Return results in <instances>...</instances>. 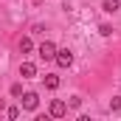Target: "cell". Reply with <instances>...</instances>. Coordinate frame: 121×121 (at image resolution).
Wrapping results in <instances>:
<instances>
[{"label": "cell", "instance_id": "cell-1", "mask_svg": "<svg viewBox=\"0 0 121 121\" xmlns=\"http://www.w3.org/2000/svg\"><path fill=\"white\" fill-rule=\"evenodd\" d=\"M54 59H56L59 68H70V65H73V54H70L68 48H56V56H54Z\"/></svg>", "mask_w": 121, "mask_h": 121}, {"label": "cell", "instance_id": "cell-2", "mask_svg": "<svg viewBox=\"0 0 121 121\" xmlns=\"http://www.w3.org/2000/svg\"><path fill=\"white\" fill-rule=\"evenodd\" d=\"M54 56H56V45H54V42H51V39H45V42H42V45H39V59H54Z\"/></svg>", "mask_w": 121, "mask_h": 121}, {"label": "cell", "instance_id": "cell-3", "mask_svg": "<svg viewBox=\"0 0 121 121\" xmlns=\"http://www.w3.org/2000/svg\"><path fill=\"white\" fill-rule=\"evenodd\" d=\"M65 113H68V104H65L62 99H54V101H51V116H54V118H62Z\"/></svg>", "mask_w": 121, "mask_h": 121}, {"label": "cell", "instance_id": "cell-4", "mask_svg": "<svg viewBox=\"0 0 121 121\" xmlns=\"http://www.w3.org/2000/svg\"><path fill=\"white\" fill-rule=\"evenodd\" d=\"M23 107L26 110H37L39 107V96L37 93H23Z\"/></svg>", "mask_w": 121, "mask_h": 121}, {"label": "cell", "instance_id": "cell-5", "mask_svg": "<svg viewBox=\"0 0 121 121\" xmlns=\"http://www.w3.org/2000/svg\"><path fill=\"white\" fill-rule=\"evenodd\" d=\"M20 76H23V79H34V76H37V65H34V62H23V65H20Z\"/></svg>", "mask_w": 121, "mask_h": 121}, {"label": "cell", "instance_id": "cell-6", "mask_svg": "<svg viewBox=\"0 0 121 121\" xmlns=\"http://www.w3.org/2000/svg\"><path fill=\"white\" fill-rule=\"evenodd\" d=\"M45 87H48V90H56V87H59V76L45 73Z\"/></svg>", "mask_w": 121, "mask_h": 121}, {"label": "cell", "instance_id": "cell-7", "mask_svg": "<svg viewBox=\"0 0 121 121\" xmlns=\"http://www.w3.org/2000/svg\"><path fill=\"white\" fill-rule=\"evenodd\" d=\"M101 9L113 14V11H118V9H121V0H104V3H101Z\"/></svg>", "mask_w": 121, "mask_h": 121}, {"label": "cell", "instance_id": "cell-8", "mask_svg": "<svg viewBox=\"0 0 121 121\" xmlns=\"http://www.w3.org/2000/svg\"><path fill=\"white\" fill-rule=\"evenodd\" d=\"M31 48H34V42H31L28 37H23V39H20V51H23V54H28Z\"/></svg>", "mask_w": 121, "mask_h": 121}, {"label": "cell", "instance_id": "cell-9", "mask_svg": "<svg viewBox=\"0 0 121 121\" xmlns=\"http://www.w3.org/2000/svg\"><path fill=\"white\" fill-rule=\"evenodd\" d=\"M99 34H101V37H110V34H113V26H107V23L99 26Z\"/></svg>", "mask_w": 121, "mask_h": 121}, {"label": "cell", "instance_id": "cell-10", "mask_svg": "<svg viewBox=\"0 0 121 121\" xmlns=\"http://www.w3.org/2000/svg\"><path fill=\"white\" fill-rule=\"evenodd\" d=\"M110 110H121V96H113L110 99Z\"/></svg>", "mask_w": 121, "mask_h": 121}, {"label": "cell", "instance_id": "cell-11", "mask_svg": "<svg viewBox=\"0 0 121 121\" xmlns=\"http://www.w3.org/2000/svg\"><path fill=\"white\" fill-rule=\"evenodd\" d=\"M11 96L20 99V96H23V87H20V85H11Z\"/></svg>", "mask_w": 121, "mask_h": 121}, {"label": "cell", "instance_id": "cell-12", "mask_svg": "<svg viewBox=\"0 0 121 121\" xmlns=\"http://www.w3.org/2000/svg\"><path fill=\"white\" fill-rule=\"evenodd\" d=\"M20 116V107H9V118H17Z\"/></svg>", "mask_w": 121, "mask_h": 121}]
</instances>
